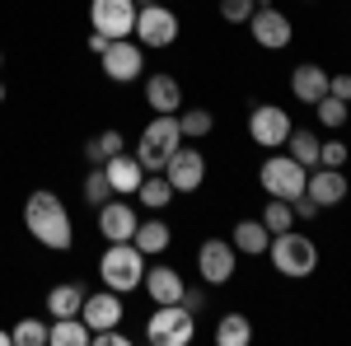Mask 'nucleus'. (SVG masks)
<instances>
[{"instance_id": "nucleus-1", "label": "nucleus", "mask_w": 351, "mask_h": 346, "mask_svg": "<svg viewBox=\"0 0 351 346\" xmlns=\"http://www.w3.org/2000/svg\"><path fill=\"white\" fill-rule=\"evenodd\" d=\"M24 230L43 243V248H52V253H66V248L75 243V220H71V211H66V201H61L56 192H47V187L28 192Z\"/></svg>"}, {"instance_id": "nucleus-2", "label": "nucleus", "mask_w": 351, "mask_h": 346, "mask_svg": "<svg viewBox=\"0 0 351 346\" xmlns=\"http://www.w3.org/2000/svg\"><path fill=\"white\" fill-rule=\"evenodd\" d=\"M183 145V127H178V112H155L150 127L136 140V160L145 173H164V164L173 160V150Z\"/></svg>"}, {"instance_id": "nucleus-3", "label": "nucleus", "mask_w": 351, "mask_h": 346, "mask_svg": "<svg viewBox=\"0 0 351 346\" xmlns=\"http://www.w3.org/2000/svg\"><path fill=\"white\" fill-rule=\"evenodd\" d=\"M267 258H271V267H276V276L304 281V276H314V267H319V243L309 239V234H300V230H286V234H271Z\"/></svg>"}, {"instance_id": "nucleus-4", "label": "nucleus", "mask_w": 351, "mask_h": 346, "mask_svg": "<svg viewBox=\"0 0 351 346\" xmlns=\"http://www.w3.org/2000/svg\"><path fill=\"white\" fill-rule=\"evenodd\" d=\"M99 281H104L108 291H117V295L141 291V281H145V253H141L132 239L127 243H108L104 258H99Z\"/></svg>"}, {"instance_id": "nucleus-5", "label": "nucleus", "mask_w": 351, "mask_h": 346, "mask_svg": "<svg viewBox=\"0 0 351 346\" xmlns=\"http://www.w3.org/2000/svg\"><path fill=\"white\" fill-rule=\"evenodd\" d=\"M197 337V314L188 304H155V314L145 319V342L150 346H188Z\"/></svg>"}, {"instance_id": "nucleus-6", "label": "nucleus", "mask_w": 351, "mask_h": 346, "mask_svg": "<svg viewBox=\"0 0 351 346\" xmlns=\"http://www.w3.org/2000/svg\"><path fill=\"white\" fill-rule=\"evenodd\" d=\"M304 178H309V169H304L300 160H291V155H267L263 169H258L263 192H267V197H281V201L304 197Z\"/></svg>"}, {"instance_id": "nucleus-7", "label": "nucleus", "mask_w": 351, "mask_h": 346, "mask_svg": "<svg viewBox=\"0 0 351 346\" xmlns=\"http://www.w3.org/2000/svg\"><path fill=\"white\" fill-rule=\"evenodd\" d=\"M178 33H183V24H178V14H173L164 0L136 10V33H132V38L141 42V47H173Z\"/></svg>"}, {"instance_id": "nucleus-8", "label": "nucleus", "mask_w": 351, "mask_h": 346, "mask_svg": "<svg viewBox=\"0 0 351 346\" xmlns=\"http://www.w3.org/2000/svg\"><path fill=\"white\" fill-rule=\"evenodd\" d=\"M99 66H104V75L112 84H132L145 75V47L136 38H112L108 47L99 52Z\"/></svg>"}, {"instance_id": "nucleus-9", "label": "nucleus", "mask_w": 351, "mask_h": 346, "mask_svg": "<svg viewBox=\"0 0 351 346\" xmlns=\"http://www.w3.org/2000/svg\"><path fill=\"white\" fill-rule=\"evenodd\" d=\"M291 132H295V122H291V112L281 103H258L248 112V140L263 145V150H281Z\"/></svg>"}, {"instance_id": "nucleus-10", "label": "nucleus", "mask_w": 351, "mask_h": 346, "mask_svg": "<svg viewBox=\"0 0 351 346\" xmlns=\"http://www.w3.org/2000/svg\"><path fill=\"white\" fill-rule=\"evenodd\" d=\"M248 33H253V42H258L263 52H281V47H291L295 24H291V14H281L276 5H258V10L248 14Z\"/></svg>"}, {"instance_id": "nucleus-11", "label": "nucleus", "mask_w": 351, "mask_h": 346, "mask_svg": "<svg viewBox=\"0 0 351 346\" xmlns=\"http://www.w3.org/2000/svg\"><path fill=\"white\" fill-rule=\"evenodd\" d=\"M234 267H239V253H234L230 239H202V248H197V276L206 286H230Z\"/></svg>"}, {"instance_id": "nucleus-12", "label": "nucleus", "mask_w": 351, "mask_h": 346, "mask_svg": "<svg viewBox=\"0 0 351 346\" xmlns=\"http://www.w3.org/2000/svg\"><path fill=\"white\" fill-rule=\"evenodd\" d=\"M89 28L104 33V38H132L136 0H89Z\"/></svg>"}, {"instance_id": "nucleus-13", "label": "nucleus", "mask_w": 351, "mask_h": 346, "mask_svg": "<svg viewBox=\"0 0 351 346\" xmlns=\"http://www.w3.org/2000/svg\"><path fill=\"white\" fill-rule=\"evenodd\" d=\"M164 178H169L173 192H197V187L206 183V155L192 150L188 140H183V145L173 150V160L164 164Z\"/></svg>"}, {"instance_id": "nucleus-14", "label": "nucleus", "mask_w": 351, "mask_h": 346, "mask_svg": "<svg viewBox=\"0 0 351 346\" xmlns=\"http://www.w3.org/2000/svg\"><path fill=\"white\" fill-rule=\"evenodd\" d=\"M347 192H351V183H347V173L342 169H309V178H304V197H314L319 201V211H332V206H342L347 201Z\"/></svg>"}, {"instance_id": "nucleus-15", "label": "nucleus", "mask_w": 351, "mask_h": 346, "mask_svg": "<svg viewBox=\"0 0 351 346\" xmlns=\"http://www.w3.org/2000/svg\"><path fill=\"white\" fill-rule=\"evenodd\" d=\"M136 225H141V215H136L132 201H117V197H108L104 206H99V234L108 243H127L136 234Z\"/></svg>"}, {"instance_id": "nucleus-16", "label": "nucleus", "mask_w": 351, "mask_h": 346, "mask_svg": "<svg viewBox=\"0 0 351 346\" xmlns=\"http://www.w3.org/2000/svg\"><path fill=\"white\" fill-rule=\"evenodd\" d=\"M122 314H127V309H122V295L108 291V286H104L99 295H84V304H80V319L89 323V332L117 328V323H122Z\"/></svg>"}, {"instance_id": "nucleus-17", "label": "nucleus", "mask_w": 351, "mask_h": 346, "mask_svg": "<svg viewBox=\"0 0 351 346\" xmlns=\"http://www.w3.org/2000/svg\"><path fill=\"white\" fill-rule=\"evenodd\" d=\"M141 291L150 295V304H178L183 291H188V281H183L173 267H150L145 281H141Z\"/></svg>"}, {"instance_id": "nucleus-18", "label": "nucleus", "mask_w": 351, "mask_h": 346, "mask_svg": "<svg viewBox=\"0 0 351 346\" xmlns=\"http://www.w3.org/2000/svg\"><path fill=\"white\" fill-rule=\"evenodd\" d=\"M145 103H150V112H183V84L169 71H155L145 80Z\"/></svg>"}, {"instance_id": "nucleus-19", "label": "nucleus", "mask_w": 351, "mask_h": 346, "mask_svg": "<svg viewBox=\"0 0 351 346\" xmlns=\"http://www.w3.org/2000/svg\"><path fill=\"white\" fill-rule=\"evenodd\" d=\"M104 173H108V183L117 197H136V187H141V178H145V169H141V160L136 155H112V160H104Z\"/></svg>"}, {"instance_id": "nucleus-20", "label": "nucleus", "mask_w": 351, "mask_h": 346, "mask_svg": "<svg viewBox=\"0 0 351 346\" xmlns=\"http://www.w3.org/2000/svg\"><path fill=\"white\" fill-rule=\"evenodd\" d=\"M291 94H295L300 103L314 108V103L328 94V71H324V66H314V61L295 66V71H291Z\"/></svg>"}, {"instance_id": "nucleus-21", "label": "nucleus", "mask_w": 351, "mask_h": 346, "mask_svg": "<svg viewBox=\"0 0 351 346\" xmlns=\"http://www.w3.org/2000/svg\"><path fill=\"white\" fill-rule=\"evenodd\" d=\"M230 243H234V253H239V258H263V253H267V243H271V234H267V225H263V220H239V225L230 230Z\"/></svg>"}, {"instance_id": "nucleus-22", "label": "nucleus", "mask_w": 351, "mask_h": 346, "mask_svg": "<svg viewBox=\"0 0 351 346\" xmlns=\"http://www.w3.org/2000/svg\"><path fill=\"white\" fill-rule=\"evenodd\" d=\"M132 243L145 253V258H160V253H169V243H173V230L164 225L160 215H150V220H141V225H136Z\"/></svg>"}, {"instance_id": "nucleus-23", "label": "nucleus", "mask_w": 351, "mask_h": 346, "mask_svg": "<svg viewBox=\"0 0 351 346\" xmlns=\"http://www.w3.org/2000/svg\"><path fill=\"white\" fill-rule=\"evenodd\" d=\"M80 304H84V286L80 281H61V286L47 291V314H52V319H75Z\"/></svg>"}, {"instance_id": "nucleus-24", "label": "nucleus", "mask_w": 351, "mask_h": 346, "mask_svg": "<svg viewBox=\"0 0 351 346\" xmlns=\"http://www.w3.org/2000/svg\"><path fill=\"white\" fill-rule=\"evenodd\" d=\"M173 197H178V192L169 187V178H164V173H145V178H141V187H136V201H141L145 211H164Z\"/></svg>"}, {"instance_id": "nucleus-25", "label": "nucleus", "mask_w": 351, "mask_h": 346, "mask_svg": "<svg viewBox=\"0 0 351 346\" xmlns=\"http://www.w3.org/2000/svg\"><path fill=\"white\" fill-rule=\"evenodd\" d=\"M47 346H89V323H84L80 314H75V319H52Z\"/></svg>"}, {"instance_id": "nucleus-26", "label": "nucleus", "mask_w": 351, "mask_h": 346, "mask_svg": "<svg viewBox=\"0 0 351 346\" xmlns=\"http://www.w3.org/2000/svg\"><path fill=\"white\" fill-rule=\"evenodd\" d=\"M248 342H253V323H248V314H220L216 346H248Z\"/></svg>"}, {"instance_id": "nucleus-27", "label": "nucleus", "mask_w": 351, "mask_h": 346, "mask_svg": "<svg viewBox=\"0 0 351 346\" xmlns=\"http://www.w3.org/2000/svg\"><path fill=\"white\" fill-rule=\"evenodd\" d=\"M122 150H127V140H122L117 127H108V132H99V136L84 140V160L89 164H104V160H112V155H122Z\"/></svg>"}, {"instance_id": "nucleus-28", "label": "nucleus", "mask_w": 351, "mask_h": 346, "mask_svg": "<svg viewBox=\"0 0 351 346\" xmlns=\"http://www.w3.org/2000/svg\"><path fill=\"white\" fill-rule=\"evenodd\" d=\"M314 117H319V127H328V132H337V127H347L351 103H347V99H337V94H324V99L314 103Z\"/></svg>"}, {"instance_id": "nucleus-29", "label": "nucleus", "mask_w": 351, "mask_h": 346, "mask_svg": "<svg viewBox=\"0 0 351 346\" xmlns=\"http://www.w3.org/2000/svg\"><path fill=\"white\" fill-rule=\"evenodd\" d=\"M178 127H183V140H202L216 132V117H211V108H188V112H178Z\"/></svg>"}, {"instance_id": "nucleus-30", "label": "nucleus", "mask_w": 351, "mask_h": 346, "mask_svg": "<svg viewBox=\"0 0 351 346\" xmlns=\"http://www.w3.org/2000/svg\"><path fill=\"white\" fill-rule=\"evenodd\" d=\"M263 225H267V234H286V230H295V206L281 201V197H271L267 206H263Z\"/></svg>"}, {"instance_id": "nucleus-31", "label": "nucleus", "mask_w": 351, "mask_h": 346, "mask_svg": "<svg viewBox=\"0 0 351 346\" xmlns=\"http://www.w3.org/2000/svg\"><path fill=\"white\" fill-rule=\"evenodd\" d=\"M286 150H291V160H300L304 169H319V136L314 132H291L286 136Z\"/></svg>"}, {"instance_id": "nucleus-32", "label": "nucleus", "mask_w": 351, "mask_h": 346, "mask_svg": "<svg viewBox=\"0 0 351 346\" xmlns=\"http://www.w3.org/2000/svg\"><path fill=\"white\" fill-rule=\"evenodd\" d=\"M108 197H117V192H112L108 173H104V164H89V173H84V201H89V206L99 211V206H104Z\"/></svg>"}, {"instance_id": "nucleus-33", "label": "nucleus", "mask_w": 351, "mask_h": 346, "mask_svg": "<svg viewBox=\"0 0 351 346\" xmlns=\"http://www.w3.org/2000/svg\"><path fill=\"white\" fill-rule=\"evenodd\" d=\"M10 342L14 346H47V323L43 319H19L10 328Z\"/></svg>"}, {"instance_id": "nucleus-34", "label": "nucleus", "mask_w": 351, "mask_h": 346, "mask_svg": "<svg viewBox=\"0 0 351 346\" xmlns=\"http://www.w3.org/2000/svg\"><path fill=\"white\" fill-rule=\"evenodd\" d=\"M319 164L324 169H342L347 164V140L337 136V140H319Z\"/></svg>"}, {"instance_id": "nucleus-35", "label": "nucleus", "mask_w": 351, "mask_h": 346, "mask_svg": "<svg viewBox=\"0 0 351 346\" xmlns=\"http://www.w3.org/2000/svg\"><path fill=\"white\" fill-rule=\"evenodd\" d=\"M253 10H258V0H220V19L225 24H248Z\"/></svg>"}, {"instance_id": "nucleus-36", "label": "nucleus", "mask_w": 351, "mask_h": 346, "mask_svg": "<svg viewBox=\"0 0 351 346\" xmlns=\"http://www.w3.org/2000/svg\"><path fill=\"white\" fill-rule=\"evenodd\" d=\"M328 94H337V99L351 103V75H328Z\"/></svg>"}, {"instance_id": "nucleus-37", "label": "nucleus", "mask_w": 351, "mask_h": 346, "mask_svg": "<svg viewBox=\"0 0 351 346\" xmlns=\"http://www.w3.org/2000/svg\"><path fill=\"white\" fill-rule=\"evenodd\" d=\"M291 206H295V215H300V220H314V215H319V201H314V197H295Z\"/></svg>"}, {"instance_id": "nucleus-38", "label": "nucleus", "mask_w": 351, "mask_h": 346, "mask_svg": "<svg viewBox=\"0 0 351 346\" xmlns=\"http://www.w3.org/2000/svg\"><path fill=\"white\" fill-rule=\"evenodd\" d=\"M183 304H188L192 314H197V309H202V304H206V291H183Z\"/></svg>"}, {"instance_id": "nucleus-39", "label": "nucleus", "mask_w": 351, "mask_h": 346, "mask_svg": "<svg viewBox=\"0 0 351 346\" xmlns=\"http://www.w3.org/2000/svg\"><path fill=\"white\" fill-rule=\"evenodd\" d=\"M108 42H112V38H104V33H94V28H89V52H104Z\"/></svg>"}, {"instance_id": "nucleus-40", "label": "nucleus", "mask_w": 351, "mask_h": 346, "mask_svg": "<svg viewBox=\"0 0 351 346\" xmlns=\"http://www.w3.org/2000/svg\"><path fill=\"white\" fill-rule=\"evenodd\" d=\"M0 346H10V332H5V328H0Z\"/></svg>"}, {"instance_id": "nucleus-41", "label": "nucleus", "mask_w": 351, "mask_h": 346, "mask_svg": "<svg viewBox=\"0 0 351 346\" xmlns=\"http://www.w3.org/2000/svg\"><path fill=\"white\" fill-rule=\"evenodd\" d=\"M0 103H5V84H0Z\"/></svg>"}, {"instance_id": "nucleus-42", "label": "nucleus", "mask_w": 351, "mask_h": 346, "mask_svg": "<svg viewBox=\"0 0 351 346\" xmlns=\"http://www.w3.org/2000/svg\"><path fill=\"white\" fill-rule=\"evenodd\" d=\"M0 66H5V52H0Z\"/></svg>"}]
</instances>
